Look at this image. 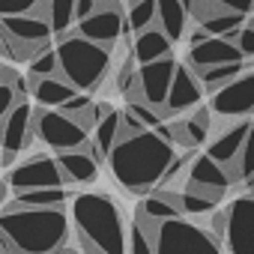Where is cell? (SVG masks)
I'll use <instances>...</instances> for the list:
<instances>
[{"label":"cell","mask_w":254,"mask_h":254,"mask_svg":"<svg viewBox=\"0 0 254 254\" xmlns=\"http://www.w3.org/2000/svg\"><path fill=\"white\" fill-rule=\"evenodd\" d=\"M174 159H177V153H174L171 126L162 123L159 129H144L138 135H126L114 147L108 165L126 191L147 197L162 186Z\"/></svg>","instance_id":"6da1fadb"},{"label":"cell","mask_w":254,"mask_h":254,"mask_svg":"<svg viewBox=\"0 0 254 254\" xmlns=\"http://www.w3.org/2000/svg\"><path fill=\"white\" fill-rule=\"evenodd\" d=\"M6 254H54L69 239V215L57 209H15L0 218Z\"/></svg>","instance_id":"7a4b0ae2"},{"label":"cell","mask_w":254,"mask_h":254,"mask_svg":"<svg viewBox=\"0 0 254 254\" xmlns=\"http://www.w3.org/2000/svg\"><path fill=\"white\" fill-rule=\"evenodd\" d=\"M72 224L84 254H129L123 212L114 197L99 191L72 197Z\"/></svg>","instance_id":"3957f363"},{"label":"cell","mask_w":254,"mask_h":254,"mask_svg":"<svg viewBox=\"0 0 254 254\" xmlns=\"http://www.w3.org/2000/svg\"><path fill=\"white\" fill-rule=\"evenodd\" d=\"M57 57H60V75L81 93L99 90L111 69V48H105L93 39H84L78 33L60 36Z\"/></svg>","instance_id":"277c9868"},{"label":"cell","mask_w":254,"mask_h":254,"mask_svg":"<svg viewBox=\"0 0 254 254\" xmlns=\"http://www.w3.org/2000/svg\"><path fill=\"white\" fill-rule=\"evenodd\" d=\"M36 138L45 147L57 150V153H69V150L90 147V132L84 129L75 117H69V114H63L57 108L36 111Z\"/></svg>","instance_id":"5b68a950"},{"label":"cell","mask_w":254,"mask_h":254,"mask_svg":"<svg viewBox=\"0 0 254 254\" xmlns=\"http://www.w3.org/2000/svg\"><path fill=\"white\" fill-rule=\"evenodd\" d=\"M156 254H221V251H218V242L203 227L180 215V218L159 224Z\"/></svg>","instance_id":"8992f818"},{"label":"cell","mask_w":254,"mask_h":254,"mask_svg":"<svg viewBox=\"0 0 254 254\" xmlns=\"http://www.w3.org/2000/svg\"><path fill=\"white\" fill-rule=\"evenodd\" d=\"M6 186H12L15 191H33V189H63L66 177L60 171L57 159L48 156H33L21 165H15L6 174Z\"/></svg>","instance_id":"52a82bcc"},{"label":"cell","mask_w":254,"mask_h":254,"mask_svg":"<svg viewBox=\"0 0 254 254\" xmlns=\"http://www.w3.org/2000/svg\"><path fill=\"white\" fill-rule=\"evenodd\" d=\"M177 69H180V63L174 57L138 66V84L141 87H138V99H132V102H147L156 111L165 108L168 96H171V87H174V78H177Z\"/></svg>","instance_id":"ba28073f"},{"label":"cell","mask_w":254,"mask_h":254,"mask_svg":"<svg viewBox=\"0 0 254 254\" xmlns=\"http://www.w3.org/2000/svg\"><path fill=\"white\" fill-rule=\"evenodd\" d=\"M227 248L230 254H254V194H245L227 206Z\"/></svg>","instance_id":"9c48e42d"},{"label":"cell","mask_w":254,"mask_h":254,"mask_svg":"<svg viewBox=\"0 0 254 254\" xmlns=\"http://www.w3.org/2000/svg\"><path fill=\"white\" fill-rule=\"evenodd\" d=\"M215 114L221 117H245L254 111V72H242L236 81H230L227 87H221L218 93H212V105Z\"/></svg>","instance_id":"30bf717a"},{"label":"cell","mask_w":254,"mask_h":254,"mask_svg":"<svg viewBox=\"0 0 254 254\" xmlns=\"http://www.w3.org/2000/svg\"><path fill=\"white\" fill-rule=\"evenodd\" d=\"M242 51H239V45L236 42H230V39H224V36H209V39H203L200 45H191L189 48V54H186V63L200 75V72H206V69H212V66H221V63H242Z\"/></svg>","instance_id":"8fae6325"},{"label":"cell","mask_w":254,"mask_h":254,"mask_svg":"<svg viewBox=\"0 0 254 254\" xmlns=\"http://www.w3.org/2000/svg\"><path fill=\"white\" fill-rule=\"evenodd\" d=\"M36 135V111L24 102H18L6 117H3V153H24L33 144Z\"/></svg>","instance_id":"7c38bea8"},{"label":"cell","mask_w":254,"mask_h":254,"mask_svg":"<svg viewBox=\"0 0 254 254\" xmlns=\"http://www.w3.org/2000/svg\"><path fill=\"white\" fill-rule=\"evenodd\" d=\"M126 30V18L120 15V6H99L90 18L78 21V36L93 39L105 48H111Z\"/></svg>","instance_id":"4fadbf2b"},{"label":"cell","mask_w":254,"mask_h":254,"mask_svg":"<svg viewBox=\"0 0 254 254\" xmlns=\"http://www.w3.org/2000/svg\"><path fill=\"white\" fill-rule=\"evenodd\" d=\"M200 99H203V87L194 78V69L189 63H180L177 78H174V87H171V96H168V105L159 108V114H162V120H168V117H174L180 111L200 108Z\"/></svg>","instance_id":"5bb4252c"},{"label":"cell","mask_w":254,"mask_h":254,"mask_svg":"<svg viewBox=\"0 0 254 254\" xmlns=\"http://www.w3.org/2000/svg\"><path fill=\"white\" fill-rule=\"evenodd\" d=\"M3 36L21 42V45H33V48H48L54 27L48 24V18L30 12V15H3Z\"/></svg>","instance_id":"9a60e30c"},{"label":"cell","mask_w":254,"mask_h":254,"mask_svg":"<svg viewBox=\"0 0 254 254\" xmlns=\"http://www.w3.org/2000/svg\"><path fill=\"white\" fill-rule=\"evenodd\" d=\"M248 132H251V123L248 120H239V123H233V126H227V129L209 144V159H215L218 165H224V168H230V165H236L239 162V153H242V147H245V141H248Z\"/></svg>","instance_id":"2e32d148"},{"label":"cell","mask_w":254,"mask_h":254,"mask_svg":"<svg viewBox=\"0 0 254 254\" xmlns=\"http://www.w3.org/2000/svg\"><path fill=\"white\" fill-rule=\"evenodd\" d=\"M57 162H60V171H63V177H66V183L84 186V183H93V180L99 177V162H102V159L96 156L93 141H90V147H84V150L60 153Z\"/></svg>","instance_id":"e0dca14e"},{"label":"cell","mask_w":254,"mask_h":254,"mask_svg":"<svg viewBox=\"0 0 254 254\" xmlns=\"http://www.w3.org/2000/svg\"><path fill=\"white\" fill-rule=\"evenodd\" d=\"M132 57H135L138 66H147V63L171 57V36L159 24L150 27V30H144V33H138L135 42H132Z\"/></svg>","instance_id":"ac0fdd59"},{"label":"cell","mask_w":254,"mask_h":254,"mask_svg":"<svg viewBox=\"0 0 254 254\" xmlns=\"http://www.w3.org/2000/svg\"><path fill=\"white\" fill-rule=\"evenodd\" d=\"M209 111L212 108H197L189 120L171 123V138H174V144H183L186 150L200 147L206 141V135H209Z\"/></svg>","instance_id":"d6986e66"},{"label":"cell","mask_w":254,"mask_h":254,"mask_svg":"<svg viewBox=\"0 0 254 254\" xmlns=\"http://www.w3.org/2000/svg\"><path fill=\"white\" fill-rule=\"evenodd\" d=\"M30 93L42 108H63L81 90H75L63 75H48V78H30Z\"/></svg>","instance_id":"ffe728a7"},{"label":"cell","mask_w":254,"mask_h":254,"mask_svg":"<svg viewBox=\"0 0 254 254\" xmlns=\"http://www.w3.org/2000/svg\"><path fill=\"white\" fill-rule=\"evenodd\" d=\"M191 186H200V189H218V191H227V186H233L230 174L224 165H218L215 159L209 156H197L191 162V171H189V180Z\"/></svg>","instance_id":"44dd1931"},{"label":"cell","mask_w":254,"mask_h":254,"mask_svg":"<svg viewBox=\"0 0 254 254\" xmlns=\"http://www.w3.org/2000/svg\"><path fill=\"white\" fill-rule=\"evenodd\" d=\"M69 200L66 189H33V191H15V200L3 206V212L15 209H57Z\"/></svg>","instance_id":"7402d4cb"},{"label":"cell","mask_w":254,"mask_h":254,"mask_svg":"<svg viewBox=\"0 0 254 254\" xmlns=\"http://www.w3.org/2000/svg\"><path fill=\"white\" fill-rule=\"evenodd\" d=\"M90 141H93V150H96L99 159H111L114 147L123 141V111H111V114L96 126V129H93Z\"/></svg>","instance_id":"603a6c76"},{"label":"cell","mask_w":254,"mask_h":254,"mask_svg":"<svg viewBox=\"0 0 254 254\" xmlns=\"http://www.w3.org/2000/svg\"><path fill=\"white\" fill-rule=\"evenodd\" d=\"M189 21V6L186 0H159V27L171 36V42L183 39Z\"/></svg>","instance_id":"cb8c5ba5"},{"label":"cell","mask_w":254,"mask_h":254,"mask_svg":"<svg viewBox=\"0 0 254 254\" xmlns=\"http://www.w3.org/2000/svg\"><path fill=\"white\" fill-rule=\"evenodd\" d=\"M75 12H78V0H45L42 9H39V15L48 18V24L54 27L57 36H66L69 33L72 21H78Z\"/></svg>","instance_id":"d4e9b609"},{"label":"cell","mask_w":254,"mask_h":254,"mask_svg":"<svg viewBox=\"0 0 254 254\" xmlns=\"http://www.w3.org/2000/svg\"><path fill=\"white\" fill-rule=\"evenodd\" d=\"M159 224L135 209V227L129 230V254H156Z\"/></svg>","instance_id":"484cf974"},{"label":"cell","mask_w":254,"mask_h":254,"mask_svg":"<svg viewBox=\"0 0 254 254\" xmlns=\"http://www.w3.org/2000/svg\"><path fill=\"white\" fill-rule=\"evenodd\" d=\"M221 197H224V191H218V189H200V186L186 183V189H183V212L203 215V212L215 209Z\"/></svg>","instance_id":"4316f807"},{"label":"cell","mask_w":254,"mask_h":254,"mask_svg":"<svg viewBox=\"0 0 254 254\" xmlns=\"http://www.w3.org/2000/svg\"><path fill=\"white\" fill-rule=\"evenodd\" d=\"M159 24V0H138V3L129 6V15H126V27L144 33L150 27Z\"/></svg>","instance_id":"83f0119b"},{"label":"cell","mask_w":254,"mask_h":254,"mask_svg":"<svg viewBox=\"0 0 254 254\" xmlns=\"http://www.w3.org/2000/svg\"><path fill=\"white\" fill-rule=\"evenodd\" d=\"M227 174H230L233 183H248V186H254V120H251L248 141H245V147H242V153H239V162L230 165Z\"/></svg>","instance_id":"f1b7e54d"},{"label":"cell","mask_w":254,"mask_h":254,"mask_svg":"<svg viewBox=\"0 0 254 254\" xmlns=\"http://www.w3.org/2000/svg\"><path fill=\"white\" fill-rule=\"evenodd\" d=\"M242 75V63H221V66H212L206 72H200V81L206 84L209 93H218L221 87H227L230 81H236Z\"/></svg>","instance_id":"f546056e"},{"label":"cell","mask_w":254,"mask_h":254,"mask_svg":"<svg viewBox=\"0 0 254 254\" xmlns=\"http://www.w3.org/2000/svg\"><path fill=\"white\" fill-rule=\"evenodd\" d=\"M138 212H144V215H147L150 221H156V224H165V221H171V218H180V212H183V209H177L174 203L162 200L159 194H147V197L141 200Z\"/></svg>","instance_id":"4dcf8cb0"},{"label":"cell","mask_w":254,"mask_h":254,"mask_svg":"<svg viewBox=\"0 0 254 254\" xmlns=\"http://www.w3.org/2000/svg\"><path fill=\"white\" fill-rule=\"evenodd\" d=\"M48 75H60V57L54 48H48L36 60H30V78H48Z\"/></svg>","instance_id":"1f68e13d"},{"label":"cell","mask_w":254,"mask_h":254,"mask_svg":"<svg viewBox=\"0 0 254 254\" xmlns=\"http://www.w3.org/2000/svg\"><path fill=\"white\" fill-rule=\"evenodd\" d=\"M126 111H129V114L144 126V129H159V126L165 123L162 114H159L153 105H147V102H129V105H126Z\"/></svg>","instance_id":"d6a6232c"},{"label":"cell","mask_w":254,"mask_h":254,"mask_svg":"<svg viewBox=\"0 0 254 254\" xmlns=\"http://www.w3.org/2000/svg\"><path fill=\"white\" fill-rule=\"evenodd\" d=\"M42 3L45 0H0V15H39Z\"/></svg>","instance_id":"836d02e7"},{"label":"cell","mask_w":254,"mask_h":254,"mask_svg":"<svg viewBox=\"0 0 254 254\" xmlns=\"http://www.w3.org/2000/svg\"><path fill=\"white\" fill-rule=\"evenodd\" d=\"M90 105H93V99H90L87 93H75V96H72L63 108H57V111H63V114H69V117H78V114H84Z\"/></svg>","instance_id":"e575fe53"},{"label":"cell","mask_w":254,"mask_h":254,"mask_svg":"<svg viewBox=\"0 0 254 254\" xmlns=\"http://www.w3.org/2000/svg\"><path fill=\"white\" fill-rule=\"evenodd\" d=\"M236 45H239V51H242L245 57H254V27H251V24H245V27L239 30Z\"/></svg>","instance_id":"d590c367"},{"label":"cell","mask_w":254,"mask_h":254,"mask_svg":"<svg viewBox=\"0 0 254 254\" xmlns=\"http://www.w3.org/2000/svg\"><path fill=\"white\" fill-rule=\"evenodd\" d=\"M215 6H224V9H233V12H242L248 15L254 9V0H212Z\"/></svg>","instance_id":"8d00e7d4"},{"label":"cell","mask_w":254,"mask_h":254,"mask_svg":"<svg viewBox=\"0 0 254 254\" xmlns=\"http://www.w3.org/2000/svg\"><path fill=\"white\" fill-rule=\"evenodd\" d=\"M99 6H102L99 0H78V12H75V15H78V21L90 18V15H93V12L99 9Z\"/></svg>","instance_id":"74e56055"},{"label":"cell","mask_w":254,"mask_h":254,"mask_svg":"<svg viewBox=\"0 0 254 254\" xmlns=\"http://www.w3.org/2000/svg\"><path fill=\"white\" fill-rule=\"evenodd\" d=\"M227 221H230V215H227V209H224V212H218V215H212V230L224 236V233H227Z\"/></svg>","instance_id":"f35d334b"},{"label":"cell","mask_w":254,"mask_h":254,"mask_svg":"<svg viewBox=\"0 0 254 254\" xmlns=\"http://www.w3.org/2000/svg\"><path fill=\"white\" fill-rule=\"evenodd\" d=\"M102 6H120V0H99Z\"/></svg>","instance_id":"ab89813d"},{"label":"cell","mask_w":254,"mask_h":254,"mask_svg":"<svg viewBox=\"0 0 254 254\" xmlns=\"http://www.w3.org/2000/svg\"><path fill=\"white\" fill-rule=\"evenodd\" d=\"M129 3H138V0H129Z\"/></svg>","instance_id":"60d3db41"},{"label":"cell","mask_w":254,"mask_h":254,"mask_svg":"<svg viewBox=\"0 0 254 254\" xmlns=\"http://www.w3.org/2000/svg\"><path fill=\"white\" fill-rule=\"evenodd\" d=\"M251 194H254V186H251Z\"/></svg>","instance_id":"b9f144b4"}]
</instances>
